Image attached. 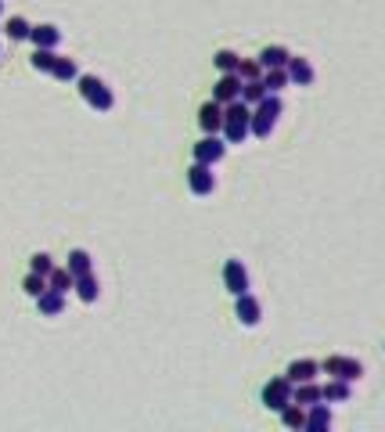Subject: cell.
<instances>
[{
    "label": "cell",
    "mask_w": 385,
    "mask_h": 432,
    "mask_svg": "<svg viewBox=\"0 0 385 432\" xmlns=\"http://www.w3.org/2000/svg\"><path fill=\"white\" fill-rule=\"evenodd\" d=\"M241 87H245V80H241L238 72H220V80H216V87H213V101H220V105L238 101V98H241Z\"/></svg>",
    "instance_id": "obj_6"
},
{
    "label": "cell",
    "mask_w": 385,
    "mask_h": 432,
    "mask_svg": "<svg viewBox=\"0 0 385 432\" xmlns=\"http://www.w3.org/2000/svg\"><path fill=\"white\" fill-rule=\"evenodd\" d=\"M238 76L248 83V80H263V65H260V58H241L238 61Z\"/></svg>",
    "instance_id": "obj_29"
},
{
    "label": "cell",
    "mask_w": 385,
    "mask_h": 432,
    "mask_svg": "<svg viewBox=\"0 0 385 432\" xmlns=\"http://www.w3.org/2000/svg\"><path fill=\"white\" fill-rule=\"evenodd\" d=\"M320 400H324V389H320L317 382H299L296 386V404L313 407V404H320Z\"/></svg>",
    "instance_id": "obj_21"
},
{
    "label": "cell",
    "mask_w": 385,
    "mask_h": 432,
    "mask_svg": "<svg viewBox=\"0 0 385 432\" xmlns=\"http://www.w3.org/2000/svg\"><path fill=\"white\" fill-rule=\"evenodd\" d=\"M0 11H4V0H0Z\"/></svg>",
    "instance_id": "obj_33"
},
{
    "label": "cell",
    "mask_w": 385,
    "mask_h": 432,
    "mask_svg": "<svg viewBox=\"0 0 385 432\" xmlns=\"http://www.w3.org/2000/svg\"><path fill=\"white\" fill-rule=\"evenodd\" d=\"M29 270H33V274H44V277H47V274L54 270V260H51L47 253H37V256H33V263H29Z\"/></svg>",
    "instance_id": "obj_32"
},
{
    "label": "cell",
    "mask_w": 385,
    "mask_h": 432,
    "mask_svg": "<svg viewBox=\"0 0 385 432\" xmlns=\"http://www.w3.org/2000/svg\"><path fill=\"white\" fill-rule=\"evenodd\" d=\"M288 80H292L296 87H310L313 83V65H310V61L306 58H288Z\"/></svg>",
    "instance_id": "obj_14"
},
{
    "label": "cell",
    "mask_w": 385,
    "mask_h": 432,
    "mask_svg": "<svg viewBox=\"0 0 385 432\" xmlns=\"http://www.w3.org/2000/svg\"><path fill=\"white\" fill-rule=\"evenodd\" d=\"M37 306H40V314H44V317H58L61 310H65V292L47 288L44 296H37Z\"/></svg>",
    "instance_id": "obj_16"
},
{
    "label": "cell",
    "mask_w": 385,
    "mask_h": 432,
    "mask_svg": "<svg viewBox=\"0 0 385 432\" xmlns=\"http://www.w3.org/2000/svg\"><path fill=\"white\" fill-rule=\"evenodd\" d=\"M213 61H216V69H220V72H238V61H241V58H238L234 51H216V58H213Z\"/></svg>",
    "instance_id": "obj_31"
},
{
    "label": "cell",
    "mask_w": 385,
    "mask_h": 432,
    "mask_svg": "<svg viewBox=\"0 0 385 432\" xmlns=\"http://www.w3.org/2000/svg\"><path fill=\"white\" fill-rule=\"evenodd\" d=\"M320 371L332 375V379L357 382V379H364V364H360V360H353V357H328L324 364H320Z\"/></svg>",
    "instance_id": "obj_5"
},
{
    "label": "cell",
    "mask_w": 385,
    "mask_h": 432,
    "mask_svg": "<svg viewBox=\"0 0 385 432\" xmlns=\"http://www.w3.org/2000/svg\"><path fill=\"white\" fill-rule=\"evenodd\" d=\"M296 400V382L288 379V375H281V379H270L267 386H263V407L267 411H284L288 404Z\"/></svg>",
    "instance_id": "obj_4"
},
{
    "label": "cell",
    "mask_w": 385,
    "mask_h": 432,
    "mask_svg": "<svg viewBox=\"0 0 385 432\" xmlns=\"http://www.w3.org/2000/svg\"><path fill=\"white\" fill-rule=\"evenodd\" d=\"M198 127H202L206 134H220V130H223V105H220V101H206V105L198 108Z\"/></svg>",
    "instance_id": "obj_11"
},
{
    "label": "cell",
    "mask_w": 385,
    "mask_h": 432,
    "mask_svg": "<svg viewBox=\"0 0 385 432\" xmlns=\"http://www.w3.org/2000/svg\"><path fill=\"white\" fill-rule=\"evenodd\" d=\"M223 285H227V292L234 299L248 292V270H245L241 260H227V263H223Z\"/></svg>",
    "instance_id": "obj_9"
},
{
    "label": "cell",
    "mask_w": 385,
    "mask_h": 432,
    "mask_svg": "<svg viewBox=\"0 0 385 432\" xmlns=\"http://www.w3.org/2000/svg\"><path fill=\"white\" fill-rule=\"evenodd\" d=\"M76 296H80L83 303H98L101 285H98V277H94V270H90V274H83V277H76Z\"/></svg>",
    "instance_id": "obj_18"
},
{
    "label": "cell",
    "mask_w": 385,
    "mask_h": 432,
    "mask_svg": "<svg viewBox=\"0 0 385 432\" xmlns=\"http://www.w3.org/2000/svg\"><path fill=\"white\" fill-rule=\"evenodd\" d=\"M332 428V407L328 400H320V404L306 407V432H328Z\"/></svg>",
    "instance_id": "obj_12"
},
{
    "label": "cell",
    "mask_w": 385,
    "mask_h": 432,
    "mask_svg": "<svg viewBox=\"0 0 385 432\" xmlns=\"http://www.w3.org/2000/svg\"><path fill=\"white\" fill-rule=\"evenodd\" d=\"M281 112H284L281 98H277V94H267L260 105H252V127H248V130H252L255 137H270V130L277 127Z\"/></svg>",
    "instance_id": "obj_2"
},
{
    "label": "cell",
    "mask_w": 385,
    "mask_h": 432,
    "mask_svg": "<svg viewBox=\"0 0 385 432\" xmlns=\"http://www.w3.org/2000/svg\"><path fill=\"white\" fill-rule=\"evenodd\" d=\"M187 188H191V195H198V198L213 195V188H216L213 166H206V163H195V166H191V170H187Z\"/></svg>",
    "instance_id": "obj_7"
},
{
    "label": "cell",
    "mask_w": 385,
    "mask_h": 432,
    "mask_svg": "<svg viewBox=\"0 0 385 432\" xmlns=\"http://www.w3.org/2000/svg\"><path fill=\"white\" fill-rule=\"evenodd\" d=\"M284 375L292 379L296 386H299V382H317V375H320V364H317V360H292Z\"/></svg>",
    "instance_id": "obj_13"
},
{
    "label": "cell",
    "mask_w": 385,
    "mask_h": 432,
    "mask_svg": "<svg viewBox=\"0 0 385 432\" xmlns=\"http://www.w3.org/2000/svg\"><path fill=\"white\" fill-rule=\"evenodd\" d=\"M288 58H292V54H288L284 47L270 44V47L260 51V65H263V69H288Z\"/></svg>",
    "instance_id": "obj_17"
},
{
    "label": "cell",
    "mask_w": 385,
    "mask_h": 432,
    "mask_svg": "<svg viewBox=\"0 0 385 432\" xmlns=\"http://www.w3.org/2000/svg\"><path fill=\"white\" fill-rule=\"evenodd\" d=\"M22 288H25V296H33V299H37V296H44L51 285H47V277H44V274H33V270H29V277L22 281Z\"/></svg>",
    "instance_id": "obj_30"
},
{
    "label": "cell",
    "mask_w": 385,
    "mask_h": 432,
    "mask_svg": "<svg viewBox=\"0 0 385 432\" xmlns=\"http://www.w3.org/2000/svg\"><path fill=\"white\" fill-rule=\"evenodd\" d=\"M4 33H8L11 40H29V33H33V25H29L25 18H18V15H15V18H8V22H4Z\"/></svg>",
    "instance_id": "obj_27"
},
{
    "label": "cell",
    "mask_w": 385,
    "mask_h": 432,
    "mask_svg": "<svg viewBox=\"0 0 385 432\" xmlns=\"http://www.w3.org/2000/svg\"><path fill=\"white\" fill-rule=\"evenodd\" d=\"M349 386H353V382H346V379H332L328 386H320V389H324V400H328V404H346V400L353 396Z\"/></svg>",
    "instance_id": "obj_19"
},
{
    "label": "cell",
    "mask_w": 385,
    "mask_h": 432,
    "mask_svg": "<svg viewBox=\"0 0 385 432\" xmlns=\"http://www.w3.org/2000/svg\"><path fill=\"white\" fill-rule=\"evenodd\" d=\"M281 421H284L288 428H306V407L292 400V404H288V407L281 411Z\"/></svg>",
    "instance_id": "obj_23"
},
{
    "label": "cell",
    "mask_w": 385,
    "mask_h": 432,
    "mask_svg": "<svg viewBox=\"0 0 385 432\" xmlns=\"http://www.w3.org/2000/svg\"><path fill=\"white\" fill-rule=\"evenodd\" d=\"M29 61H33V69H37V72H54V61H58V54H54L51 47H37Z\"/></svg>",
    "instance_id": "obj_26"
},
{
    "label": "cell",
    "mask_w": 385,
    "mask_h": 432,
    "mask_svg": "<svg viewBox=\"0 0 385 432\" xmlns=\"http://www.w3.org/2000/svg\"><path fill=\"white\" fill-rule=\"evenodd\" d=\"M234 317L245 324V328H255V324H260L263 321V310H260V299H255V296H238V303H234Z\"/></svg>",
    "instance_id": "obj_10"
},
{
    "label": "cell",
    "mask_w": 385,
    "mask_h": 432,
    "mask_svg": "<svg viewBox=\"0 0 385 432\" xmlns=\"http://www.w3.org/2000/svg\"><path fill=\"white\" fill-rule=\"evenodd\" d=\"M69 270H72V277H83V274H90L94 267H90V256L83 253V249H72L69 253V263H65Z\"/></svg>",
    "instance_id": "obj_28"
},
{
    "label": "cell",
    "mask_w": 385,
    "mask_h": 432,
    "mask_svg": "<svg viewBox=\"0 0 385 432\" xmlns=\"http://www.w3.org/2000/svg\"><path fill=\"white\" fill-rule=\"evenodd\" d=\"M76 83H80V98H83L90 108H98V112H112L115 98H112V90L105 87V80H98V76H80Z\"/></svg>",
    "instance_id": "obj_3"
},
{
    "label": "cell",
    "mask_w": 385,
    "mask_h": 432,
    "mask_svg": "<svg viewBox=\"0 0 385 432\" xmlns=\"http://www.w3.org/2000/svg\"><path fill=\"white\" fill-rule=\"evenodd\" d=\"M29 44L33 47H58L61 44V29L58 25H33V33H29Z\"/></svg>",
    "instance_id": "obj_15"
},
{
    "label": "cell",
    "mask_w": 385,
    "mask_h": 432,
    "mask_svg": "<svg viewBox=\"0 0 385 432\" xmlns=\"http://www.w3.org/2000/svg\"><path fill=\"white\" fill-rule=\"evenodd\" d=\"M263 83H267L270 94H281L292 80H288V69H263Z\"/></svg>",
    "instance_id": "obj_24"
},
{
    "label": "cell",
    "mask_w": 385,
    "mask_h": 432,
    "mask_svg": "<svg viewBox=\"0 0 385 432\" xmlns=\"http://www.w3.org/2000/svg\"><path fill=\"white\" fill-rule=\"evenodd\" d=\"M47 285H51L54 292H72V288H76V277H72L69 267H54V270L47 274Z\"/></svg>",
    "instance_id": "obj_20"
},
{
    "label": "cell",
    "mask_w": 385,
    "mask_h": 432,
    "mask_svg": "<svg viewBox=\"0 0 385 432\" xmlns=\"http://www.w3.org/2000/svg\"><path fill=\"white\" fill-rule=\"evenodd\" d=\"M252 105H245L241 98L223 105V137H227V144H241L252 130Z\"/></svg>",
    "instance_id": "obj_1"
},
{
    "label": "cell",
    "mask_w": 385,
    "mask_h": 432,
    "mask_svg": "<svg viewBox=\"0 0 385 432\" xmlns=\"http://www.w3.org/2000/svg\"><path fill=\"white\" fill-rule=\"evenodd\" d=\"M51 76H54V80H61V83H72V80H80V69H76V61H72V58H58Z\"/></svg>",
    "instance_id": "obj_25"
},
{
    "label": "cell",
    "mask_w": 385,
    "mask_h": 432,
    "mask_svg": "<svg viewBox=\"0 0 385 432\" xmlns=\"http://www.w3.org/2000/svg\"><path fill=\"white\" fill-rule=\"evenodd\" d=\"M267 94H270V90H267L263 80H248V83L241 87V101H245V105H260Z\"/></svg>",
    "instance_id": "obj_22"
},
{
    "label": "cell",
    "mask_w": 385,
    "mask_h": 432,
    "mask_svg": "<svg viewBox=\"0 0 385 432\" xmlns=\"http://www.w3.org/2000/svg\"><path fill=\"white\" fill-rule=\"evenodd\" d=\"M223 155H227V141H220L216 134H206L198 144H195V163H206V166H216Z\"/></svg>",
    "instance_id": "obj_8"
}]
</instances>
